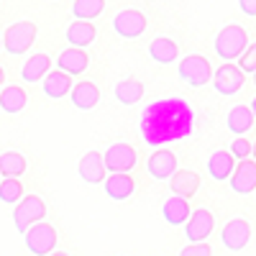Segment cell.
Segmentation results:
<instances>
[{
    "mask_svg": "<svg viewBox=\"0 0 256 256\" xmlns=\"http://www.w3.org/2000/svg\"><path fill=\"white\" fill-rule=\"evenodd\" d=\"M138 131L146 146L162 148L164 144L182 141L195 131V110L180 95L162 98L141 113Z\"/></svg>",
    "mask_w": 256,
    "mask_h": 256,
    "instance_id": "1",
    "label": "cell"
},
{
    "mask_svg": "<svg viewBox=\"0 0 256 256\" xmlns=\"http://www.w3.org/2000/svg\"><path fill=\"white\" fill-rule=\"evenodd\" d=\"M248 46V34L244 26H236L230 24L226 28H220V34L216 36V54L226 62V64H233V59H238Z\"/></svg>",
    "mask_w": 256,
    "mask_h": 256,
    "instance_id": "2",
    "label": "cell"
},
{
    "mask_svg": "<svg viewBox=\"0 0 256 256\" xmlns=\"http://www.w3.org/2000/svg\"><path fill=\"white\" fill-rule=\"evenodd\" d=\"M36 31H38V26L34 20H18V24L8 26L6 36L0 38V44L6 46V52L10 56H20V54H26L31 49V44L36 41Z\"/></svg>",
    "mask_w": 256,
    "mask_h": 256,
    "instance_id": "3",
    "label": "cell"
},
{
    "mask_svg": "<svg viewBox=\"0 0 256 256\" xmlns=\"http://www.w3.org/2000/svg\"><path fill=\"white\" fill-rule=\"evenodd\" d=\"M46 218V205L38 195H24L18 202H16V210H13V223H16V230L18 233H26L31 226L41 223Z\"/></svg>",
    "mask_w": 256,
    "mask_h": 256,
    "instance_id": "4",
    "label": "cell"
},
{
    "mask_svg": "<svg viewBox=\"0 0 256 256\" xmlns=\"http://www.w3.org/2000/svg\"><path fill=\"white\" fill-rule=\"evenodd\" d=\"M177 74L184 84H190V88H202V84H208L212 80V67L202 54H190L180 62Z\"/></svg>",
    "mask_w": 256,
    "mask_h": 256,
    "instance_id": "5",
    "label": "cell"
},
{
    "mask_svg": "<svg viewBox=\"0 0 256 256\" xmlns=\"http://www.w3.org/2000/svg\"><path fill=\"white\" fill-rule=\"evenodd\" d=\"M136 159L138 154L131 144H113L102 152L105 172H110V174H128L136 166Z\"/></svg>",
    "mask_w": 256,
    "mask_h": 256,
    "instance_id": "6",
    "label": "cell"
},
{
    "mask_svg": "<svg viewBox=\"0 0 256 256\" xmlns=\"http://www.w3.org/2000/svg\"><path fill=\"white\" fill-rule=\"evenodd\" d=\"M26 248L34 254V256H49L54 254V246H56V228L46 220H41L36 226H31L26 233Z\"/></svg>",
    "mask_w": 256,
    "mask_h": 256,
    "instance_id": "7",
    "label": "cell"
},
{
    "mask_svg": "<svg viewBox=\"0 0 256 256\" xmlns=\"http://www.w3.org/2000/svg\"><path fill=\"white\" fill-rule=\"evenodd\" d=\"M212 226H216V218L208 208H198L190 212V218L184 223V236L190 244H205V238L212 233Z\"/></svg>",
    "mask_w": 256,
    "mask_h": 256,
    "instance_id": "8",
    "label": "cell"
},
{
    "mask_svg": "<svg viewBox=\"0 0 256 256\" xmlns=\"http://www.w3.org/2000/svg\"><path fill=\"white\" fill-rule=\"evenodd\" d=\"M148 26V20L141 10L136 8H126L120 10L116 18H113V31L120 36V38H138Z\"/></svg>",
    "mask_w": 256,
    "mask_h": 256,
    "instance_id": "9",
    "label": "cell"
},
{
    "mask_svg": "<svg viewBox=\"0 0 256 256\" xmlns=\"http://www.w3.org/2000/svg\"><path fill=\"white\" fill-rule=\"evenodd\" d=\"M220 241L228 251H244L251 241V223L246 218H230L220 230Z\"/></svg>",
    "mask_w": 256,
    "mask_h": 256,
    "instance_id": "10",
    "label": "cell"
},
{
    "mask_svg": "<svg viewBox=\"0 0 256 256\" xmlns=\"http://www.w3.org/2000/svg\"><path fill=\"white\" fill-rule=\"evenodd\" d=\"M244 72L236 67V64H220L216 70V77H212V88H216L218 95H236L241 88H244Z\"/></svg>",
    "mask_w": 256,
    "mask_h": 256,
    "instance_id": "11",
    "label": "cell"
},
{
    "mask_svg": "<svg viewBox=\"0 0 256 256\" xmlns=\"http://www.w3.org/2000/svg\"><path fill=\"white\" fill-rule=\"evenodd\" d=\"M146 169L154 180H169L177 172V154L169 152V148H156V152L148 156Z\"/></svg>",
    "mask_w": 256,
    "mask_h": 256,
    "instance_id": "12",
    "label": "cell"
},
{
    "mask_svg": "<svg viewBox=\"0 0 256 256\" xmlns=\"http://www.w3.org/2000/svg\"><path fill=\"white\" fill-rule=\"evenodd\" d=\"M228 182H230V190L238 192V195H248V192H254L256 190V162L254 159L238 162Z\"/></svg>",
    "mask_w": 256,
    "mask_h": 256,
    "instance_id": "13",
    "label": "cell"
},
{
    "mask_svg": "<svg viewBox=\"0 0 256 256\" xmlns=\"http://www.w3.org/2000/svg\"><path fill=\"white\" fill-rule=\"evenodd\" d=\"M88 64H90V59H88V52L84 49H64L59 56H56V70L59 72H64L67 77H74V74H82L84 70H88Z\"/></svg>",
    "mask_w": 256,
    "mask_h": 256,
    "instance_id": "14",
    "label": "cell"
},
{
    "mask_svg": "<svg viewBox=\"0 0 256 256\" xmlns=\"http://www.w3.org/2000/svg\"><path fill=\"white\" fill-rule=\"evenodd\" d=\"M200 174H195L192 169H177V172L169 177V187H172V195L190 200L195 192L200 190Z\"/></svg>",
    "mask_w": 256,
    "mask_h": 256,
    "instance_id": "15",
    "label": "cell"
},
{
    "mask_svg": "<svg viewBox=\"0 0 256 256\" xmlns=\"http://www.w3.org/2000/svg\"><path fill=\"white\" fill-rule=\"evenodd\" d=\"M102 187H105V195L116 202L128 200L136 192V182H134L131 174H108L102 180Z\"/></svg>",
    "mask_w": 256,
    "mask_h": 256,
    "instance_id": "16",
    "label": "cell"
},
{
    "mask_svg": "<svg viewBox=\"0 0 256 256\" xmlns=\"http://www.w3.org/2000/svg\"><path fill=\"white\" fill-rule=\"evenodd\" d=\"M80 177L88 184H102L105 180V164H102V154L100 152H88L80 159Z\"/></svg>",
    "mask_w": 256,
    "mask_h": 256,
    "instance_id": "17",
    "label": "cell"
},
{
    "mask_svg": "<svg viewBox=\"0 0 256 256\" xmlns=\"http://www.w3.org/2000/svg\"><path fill=\"white\" fill-rule=\"evenodd\" d=\"M100 102V88L92 80H82L72 88V105L77 110H92Z\"/></svg>",
    "mask_w": 256,
    "mask_h": 256,
    "instance_id": "18",
    "label": "cell"
},
{
    "mask_svg": "<svg viewBox=\"0 0 256 256\" xmlns=\"http://www.w3.org/2000/svg\"><path fill=\"white\" fill-rule=\"evenodd\" d=\"M190 212H192L190 200L177 198V195L166 198V200H164V205H162V216H164V220H166L169 226H184V223H187V218H190Z\"/></svg>",
    "mask_w": 256,
    "mask_h": 256,
    "instance_id": "19",
    "label": "cell"
},
{
    "mask_svg": "<svg viewBox=\"0 0 256 256\" xmlns=\"http://www.w3.org/2000/svg\"><path fill=\"white\" fill-rule=\"evenodd\" d=\"M41 88H44V95L52 100H62L64 95L72 92V77H67L59 70H52L44 80H41Z\"/></svg>",
    "mask_w": 256,
    "mask_h": 256,
    "instance_id": "20",
    "label": "cell"
},
{
    "mask_svg": "<svg viewBox=\"0 0 256 256\" xmlns=\"http://www.w3.org/2000/svg\"><path fill=\"white\" fill-rule=\"evenodd\" d=\"M148 54H152V59L156 64H174L177 56H180V46H177L174 38L159 36V38H154L152 44H148Z\"/></svg>",
    "mask_w": 256,
    "mask_h": 256,
    "instance_id": "21",
    "label": "cell"
},
{
    "mask_svg": "<svg viewBox=\"0 0 256 256\" xmlns=\"http://www.w3.org/2000/svg\"><path fill=\"white\" fill-rule=\"evenodd\" d=\"M52 72V56L46 54H34L26 64H24V70H20V80L34 84V82H41L46 74Z\"/></svg>",
    "mask_w": 256,
    "mask_h": 256,
    "instance_id": "22",
    "label": "cell"
},
{
    "mask_svg": "<svg viewBox=\"0 0 256 256\" xmlns=\"http://www.w3.org/2000/svg\"><path fill=\"white\" fill-rule=\"evenodd\" d=\"M95 38H98V31H95L92 24H88V20H74V24H70V28H67V41H70L72 49L90 46Z\"/></svg>",
    "mask_w": 256,
    "mask_h": 256,
    "instance_id": "23",
    "label": "cell"
},
{
    "mask_svg": "<svg viewBox=\"0 0 256 256\" xmlns=\"http://www.w3.org/2000/svg\"><path fill=\"white\" fill-rule=\"evenodd\" d=\"M26 102H28V95L20 84H10V88H6L3 92H0V110L8 113V116L20 113L26 108Z\"/></svg>",
    "mask_w": 256,
    "mask_h": 256,
    "instance_id": "24",
    "label": "cell"
},
{
    "mask_svg": "<svg viewBox=\"0 0 256 256\" xmlns=\"http://www.w3.org/2000/svg\"><path fill=\"white\" fill-rule=\"evenodd\" d=\"M233 169H236V159H233L228 152H223V148H220V152L210 154V159H208V172L212 174V180H218V182L230 180Z\"/></svg>",
    "mask_w": 256,
    "mask_h": 256,
    "instance_id": "25",
    "label": "cell"
},
{
    "mask_svg": "<svg viewBox=\"0 0 256 256\" xmlns=\"http://www.w3.org/2000/svg\"><path fill=\"white\" fill-rule=\"evenodd\" d=\"M26 156L18 154V152H6L0 154V174H3L6 180H18L26 174Z\"/></svg>",
    "mask_w": 256,
    "mask_h": 256,
    "instance_id": "26",
    "label": "cell"
},
{
    "mask_svg": "<svg viewBox=\"0 0 256 256\" xmlns=\"http://www.w3.org/2000/svg\"><path fill=\"white\" fill-rule=\"evenodd\" d=\"M251 126H254V116L248 110V105H236L228 113V131L233 136H244L246 131H251Z\"/></svg>",
    "mask_w": 256,
    "mask_h": 256,
    "instance_id": "27",
    "label": "cell"
},
{
    "mask_svg": "<svg viewBox=\"0 0 256 256\" xmlns=\"http://www.w3.org/2000/svg\"><path fill=\"white\" fill-rule=\"evenodd\" d=\"M144 98V82L138 80H123L116 84V100L123 105H136Z\"/></svg>",
    "mask_w": 256,
    "mask_h": 256,
    "instance_id": "28",
    "label": "cell"
},
{
    "mask_svg": "<svg viewBox=\"0 0 256 256\" xmlns=\"http://www.w3.org/2000/svg\"><path fill=\"white\" fill-rule=\"evenodd\" d=\"M102 10H105V0H74V6H72L74 18L88 20V24L92 18H98Z\"/></svg>",
    "mask_w": 256,
    "mask_h": 256,
    "instance_id": "29",
    "label": "cell"
},
{
    "mask_svg": "<svg viewBox=\"0 0 256 256\" xmlns=\"http://www.w3.org/2000/svg\"><path fill=\"white\" fill-rule=\"evenodd\" d=\"M24 198V184L18 180H0V200L6 205H16Z\"/></svg>",
    "mask_w": 256,
    "mask_h": 256,
    "instance_id": "30",
    "label": "cell"
},
{
    "mask_svg": "<svg viewBox=\"0 0 256 256\" xmlns=\"http://www.w3.org/2000/svg\"><path fill=\"white\" fill-rule=\"evenodd\" d=\"M238 70H241L244 74H246V72H248V74L256 72V44H248L246 52L238 56Z\"/></svg>",
    "mask_w": 256,
    "mask_h": 256,
    "instance_id": "31",
    "label": "cell"
},
{
    "mask_svg": "<svg viewBox=\"0 0 256 256\" xmlns=\"http://www.w3.org/2000/svg\"><path fill=\"white\" fill-rule=\"evenodd\" d=\"M228 154H230L233 159H238V162L248 159V156H251V141H246L244 136H238L236 141L230 144V148H228Z\"/></svg>",
    "mask_w": 256,
    "mask_h": 256,
    "instance_id": "32",
    "label": "cell"
},
{
    "mask_svg": "<svg viewBox=\"0 0 256 256\" xmlns=\"http://www.w3.org/2000/svg\"><path fill=\"white\" fill-rule=\"evenodd\" d=\"M180 256H212V248L208 244H190L180 251Z\"/></svg>",
    "mask_w": 256,
    "mask_h": 256,
    "instance_id": "33",
    "label": "cell"
},
{
    "mask_svg": "<svg viewBox=\"0 0 256 256\" xmlns=\"http://www.w3.org/2000/svg\"><path fill=\"white\" fill-rule=\"evenodd\" d=\"M238 8H241L244 16L256 18V0H238Z\"/></svg>",
    "mask_w": 256,
    "mask_h": 256,
    "instance_id": "34",
    "label": "cell"
},
{
    "mask_svg": "<svg viewBox=\"0 0 256 256\" xmlns=\"http://www.w3.org/2000/svg\"><path fill=\"white\" fill-rule=\"evenodd\" d=\"M248 110H251V116H254V120H256V98L251 100V105H248Z\"/></svg>",
    "mask_w": 256,
    "mask_h": 256,
    "instance_id": "35",
    "label": "cell"
},
{
    "mask_svg": "<svg viewBox=\"0 0 256 256\" xmlns=\"http://www.w3.org/2000/svg\"><path fill=\"white\" fill-rule=\"evenodd\" d=\"M251 156H254V162H256V141L251 144Z\"/></svg>",
    "mask_w": 256,
    "mask_h": 256,
    "instance_id": "36",
    "label": "cell"
},
{
    "mask_svg": "<svg viewBox=\"0 0 256 256\" xmlns=\"http://www.w3.org/2000/svg\"><path fill=\"white\" fill-rule=\"evenodd\" d=\"M6 82V72H3V67H0V84Z\"/></svg>",
    "mask_w": 256,
    "mask_h": 256,
    "instance_id": "37",
    "label": "cell"
},
{
    "mask_svg": "<svg viewBox=\"0 0 256 256\" xmlns=\"http://www.w3.org/2000/svg\"><path fill=\"white\" fill-rule=\"evenodd\" d=\"M49 256H70V254H64V251H54V254H49Z\"/></svg>",
    "mask_w": 256,
    "mask_h": 256,
    "instance_id": "38",
    "label": "cell"
},
{
    "mask_svg": "<svg viewBox=\"0 0 256 256\" xmlns=\"http://www.w3.org/2000/svg\"><path fill=\"white\" fill-rule=\"evenodd\" d=\"M254 84H256V72H254Z\"/></svg>",
    "mask_w": 256,
    "mask_h": 256,
    "instance_id": "39",
    "label": "cell"
},
{
    "mask_svg": "<svg viewBox=\"0 0 256 256\" xmlns=\"http://www.w3.org/2000/svg\"><path fill=\"white\" fill-rule=\"evenodd\" d=\"M0 46H3V44H0Z\"/></svg>",
    "mask_w": 256,
    "mask_h": 256,
    "instance_id": "40",
    "label": "cell"
}]
</instances>
